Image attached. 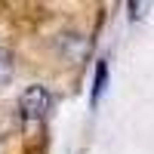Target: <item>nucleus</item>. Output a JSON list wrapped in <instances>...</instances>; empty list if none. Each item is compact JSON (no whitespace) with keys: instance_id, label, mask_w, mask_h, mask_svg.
Returning <instances> with one entry per match:
<instances>
[{"instance_id":"1","label":"nucleus","mask_w":154,"mask_h":154,"mask_svg":"<svg viewBox=\"0 0 154 154\" xmlns=\"http://www.w3.org/2000/svg\"><path fill=\"white\" fill-rule=\"evenodd\" d=\"M19 111L28 123L43 120L49 111H53V96H49L46 86H28L25 93L19 96Z\"/></svg>"},{"instance_id":"3","label":"nucleus","mask_w":154,"mask_h":154,"mask_svg":"<svg viewBox=\"0 0 154 154\" xmlns=\"http://www.w3.org/2000/svg\"><path fill=\"white\" fill-rule=\"evenodd\" d=\"M130 9H133V19H139L142 9H148V3H130Z\"/></svg>"},{"instance_id":"2","label":"nucleus","mask_w":154,"mask_h":154,"mask_svg":"<svg viewBox=\"0 0 154 154\" xmlns=\"http://www.w3.org/2000/svg\"><path fill=\"white\" fill-rule=\"evenodd\" d=\"M12 71H16V65H12V53L0 46V89L12 80Z\"/></svg>"}]
</instances>
